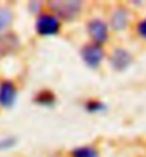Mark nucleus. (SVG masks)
<instances>
[{"instance_id": "obj_1", "label": "nucleus", "mask_w": 146, "mask_h": 157, "mask_svg": "<svg viewBox=\"0 0 146 157\" xmlns=\"http://www.w3.org/2000/svg\"><path fill=\"white\" fill-rule=\"evenodd\" d=\"M49 7L53 10L59 20L73 21L82 12V2L79 0H50L47 2Z\"/></svg>"}, {"instance_id": "obj_2", "label": "nucleus", "mask_w": 146, "mask_h": 157, "mask_svg": "<svg viewBox=\"0 0 146 157\" xmlns=\"http://www.w3.org/2000/svg\"><path fill=\"white\" fill-rule=\"evenodd\" d=\"M60 27H62L60 20L52 13H39L36 23H34L36 33L42 37H53L59 34Z\"/></svg>"}, {"instance_id": "obj_3", "label": "nucleus", "mask_w": 146, "mask_h": 157, "mask_svg": "<svg viewBox=\"0 0 146 157\" xmlns=\"http://www.w3.org/2000/svg\"><path fill=\"white\" fill-rule=\"evenodd\" d=\"M80 57L86 64V67L96 70V69H99V66L105 59L103 47L96 44V43H88L80 49Z\"/></svg>"}, {"instance_id": "obj_4", "label": "nucleus", "mask_w": 146, "mask_h": 157, "mask_svg": "<svg viewBox=\"0 0 146 157\" xmlns=\"http://www.w3.org/2000/svg\"><path fill=\"white\" fill-rule=\"evenodd\" d=\"M88 32L92 37L93 43L102 46L109 39V27L103 20L100 19H92L88 21Z\"/></svg>"}, {"instance_id": "obj_5", "label": "nucleus", "mask_w": 146, "mask_h": 157, "mask_svg": "<svg viewBox=\"0 0 146 157\" xmlns=\"http://www.w3.org/2000/svg\"><path fill=\"white\" fill-rule=\"evenodd\" d=\"M17 87L12 80H3L0 83V107L12 109L17 101Z\"/></svg>"}, {"instance_id": "obj_6", "label": "nucleus", "mask_w": 146, "mask_h": 157, "mask_svg": "<svg viewBox=\"0 0 146 157\" xmlns=\"http://www.w3.org/2000/svg\"><path fill=\"white\" fill-rule=\"evenodd\" d=\"M132 60H133V59H132V54L126 49H122V47H117V49L113 50L112 56L109 59L112 69L116 71L128 70V67L132 64Z\"/></svg>"}, {"instance_id": "obj_7", "label": "nucleus", "mask_w": 146, "mask_h": 157, "mask_svg": "<svg viewBox=\"0 0 146 157\" xmlns=\"http://www.w3.org/2000/svg\"><path fill=\"white\" fill-rule=\"evenodd\" d=\"M20 47V40L14 33L0 34V59L14 53Z\"/></svg>"}, {"instance_id": "obj_8", "label": "nucleus", "mask_w": 146, "mask_h": 157, "mask_svg": "<svg viewBox=\"0 0 146 157\" xmlns=\"http://www.w3.org/2000/svg\"><path fill=\"white\" fill-rule=\"evenodd\" d=\"M129 25V12L125 7H117L110 16V26L113 30L122 32Z\"/></svg>"}, {"instance_id": "obj_9", "label": "nucleus", "mask_w": 146, "mask_h": 157, "mask_svg": "<svg viewBox=\"0 0 146 157\" xmlns=\"http://www.w3.org/2000/svg\"><path fill=\"white\" fill-rule=\"evenodd\" d=\"M34 104H37V106H40V107H53L54 104H56V94H54L52 90H42V91H39L37 94L34 96V99H33Z\"/></svg>"}, {"instance_id": "obj_10", "label": "nucleus", "mask_w": 146, "mask_h": 157, "mask_svg": "<svg viewBox=\"0 0 146 157\" xmlns=\"http://www.w3.org/2000/svg\"><path fill=\"white\" fill-rule=\"evenodd\" d=\"M72 157H100L99 151L92 146H80L72 151Z\"/></svg>"}, {"instance_id": "obj_11", "label": "nucleus", "mask_w": 146, "mask_h": 157, "mask_svg": "<svg viewBox=\"0 0 146 157\" xmlns=\"http://www.w3.org/2000/svg\"><path fill=\"white\" fill-rule=\"evenodd\" d=\"M13 21V13L10 12V9L2 7L0 6V32H3L12 25Z\"/></svg>"}, {"instance_id": "obj_12", "label": "nucleus", "mask_w": 146, "mask_h": 157, "mask_svg": "<svg viewBox=\"0 0 146 157\" xmlns=\"http://www.w3.org/2000/svg\"><path fill=\"white\" fill-rule=\"evenodd\" d=\"M85 110L88 113H102L106 110V104L100 100L96 99H90L85 103Z\"/></svg>"}, {"instance_id": "obj_13", "label": "nucleus", "mask_w": 146, "mask_h": 157, "mask_svg": "<svg viewBox=\"0 0 146 157\" xmlns=\"http://www.w3.org/2000/svg\"><path fill=\"white\" fill-rule=\"evenodd\" d=\"M17 144V139L14 136H6L0 139V151H7Z\"/></svg>"}, {"instance_id": "obj_14", "label": "nucleus", "mask_w": 146, "mask_h": 157, "mask_svg": "<svg viewBox=\"0 0 146 157\" xmlns=\"http://www.w3.org/2000/svg\"><path fill=\"white\" fill-rule=\"evenodd\" d=\"M40 9H42V2H30L29 3V10L33 14H39Z\"/></svg>"}, {"instance_id": "obj_15", "label": "nucleus", "mask_w": 146, "mask_h": 157, "mask_svg": "<svg viewBox=\"0 0 146 157\" xmlns=\"http://www.w3.org/2000/svg\"><path fill=\"white\" fill-rule=\"evenodd\" d=\"M138 33L140 34L143 39H146V19H143L138 25Z\"/></svg>"}]
</instances>
